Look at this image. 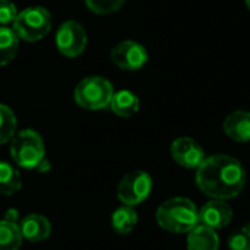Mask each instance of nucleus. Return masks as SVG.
I'll return each instance as SVG.
<instances>
[{"label": "nucleus", "mask_w": 250, "mask_h": 250, "mask_svg": "<svg viewBox=\"0 0 250 250\" xmlns=\"http://www.w3.org/2000/svg\"><path fill=\"white\" fill-rule=\"evenodd\" d=\"M19 48V38L13 28L0 26V66L10 63Z\"/></svg>", "instance_id": "obj_16"}, {"label": "nucleus", "mask_w": 250, "mask_h": 250, "mask_svg": "<svg viewBox=\"0 0 250 250\" xmlns=\"http://www.w3.org/2000/svg\"><path fill=\"white\" fill-rule=\"evenodd\" d=\"M170 152L173 160L188 170H196L207 158L204 148L192 138H177L171 144Z\"/></svg>", "instance_id": "obj_9"}, {"label": "nucleus", "mask_w": 250, "mask_h": 250, "mask_svg": "<svg viewBox=\"0 0 250 250\" xmlns=\"http://www.w3.org/2000/svg\"><path fill=\"white\" fill-rule=\"evenodd\" d=\"M4 221H9V223H15L18 224V211L16 209H9L6 211V215H4Z\"/></svg>", "instance_id": "obj_23"}, {"label": "nucleus", "mask_w": 250, "mask_h": 250, "mask_svg": "<svg viewBox=\"0 0 250 250\" xmlns=\"http://www.w3.org/2000/svg\"><path fill=\"white\" fill-rule=\"evenodd\" d=\"M18 226H19L22 239H25L28 242H32V243L44 242L51 234L50 221L44 215H40V214L26 215Z\"/></svg>", "instance_id": "obj_11"}, {"label": "nucleus", "mask_w": 250, "mask_h": 250, "mask_svg": "<svg viewBox=\"0 0 250 250\" xmlns=\"http://www.w3.org/2000/svg\"><path fill=\"white\" fill-rule=\"evenodd\" d=\"M22 240L18 224L4 220L0 221V250H19Z\"/></svg>", "instance_id": "obj_18"}, {"label": "nucleus", "mask_w": 250, "mask_h": 250, "mask_svg": "<svg viewBox=\"0 0 250 250\" xmlns=\"http://www.w3.org/2000/svg\"><path fill=\"white\" fill-rule=\"evenodd\" d=\"M220 237L217 230L204 224H198L188 233V250H218Z\"/></svg>", "instance_id": "obj_13"}, {"label": "nucleus", "mask_w": 250, "mask_h": 250, "mask_svg": "<svg viewBox=\"0 0 250 250\" xmlns=\"http://www.w3.org/2000/svg\"><path fill=\"white\" fill-rule=\"evenodd\" d=\"M196 185L211 199H233L239 196L248 182L242 163L230 155L218 154L207 157L196 168Z\"/></svg>", "instance_id": "obj_1"}, {"label": "nucleus", "mask_w": 250, "mask_h": 250, "mask_svg": "<svg viewBox=\"0 0 250 250\" xmlns=\"http://www.w3.org/2000/svg\"><path fill=\"white\" fill-rule=\"evenodd\" d=\"M22 186L19 171L9 163L0 161V195L10 196Z\"/></svg>", "instance_id": "obj_17"}, {"label": "nucleus", "mask_w": 250, "mask_h": 250, "mask_svg": "<svg viewBox=\"0 0 250 250\" xmlns=\"http://www.w3.org/2000/svg\"><path fill=\"white\" fill-rule=\"evenodd\" d=\"M86 42V31L78 21L63 22L56 32V47L66 57L75 59L82 54Z\"/></svg>", "instance_id": "obj_7"}, {"label": "nucleus", "mask_w": 250, "mask_h": 250, "mask_svg": "<svg viewBox=\"0 0 250 250\" xmlns=\"http://www.w3.org/2000/svg\"><path fill=\"white\" fill-rule=\"evenodd\" d=\"M224 132L236 142H250V113L236 110L224 120Z\"/></svg>", "instance_id": "obj_12"}, {"label": "nucleus", "mask_w": 250, "mask_h": 250, "mask_svg": "<svg viewBox=\"0 0 250 250\" xmlns=\"http://www.w3.org/2000/svg\"><path fill=\"white\" fill-rule=\"evenodd\" d=\"M110 108L119 117H132L139 110V98L136 94L127 89H122L113 94Z\"/></svg>", "instance_id": "obj_14"}, {"label": "nucleus", "mask_w": 250, "mask_h": 250, "mask_svg": "<svg viewBox=\"0 0 250 250\" xmlns=\"http://www.w3.org/2000/svg\"><path fill=\"white\" fill-rule=\"evenodd\" d=\"M229 248L230 250H250V224L230 236Z\"/></svg>", "instance_id": "obj_21"}, {"label": "nucleus", "mask_w": 250, "mask_h": 250, "mask_svg": "<svg viewBox=\"0 0 250 250\" xmlns=\"http://www.w3.org/2000/svg\"><path fill=\"white\" fill-rule=\"evenodd\" d=\"M10 157L21 168L32 170L45 158L44 141L38 132L32 129H23L12 138Z\"/></svg>", "instance_id": "obj_3"}, {"label": "nucleus", "mask_w": 250, "mask_h": 250, "mask_svg": "<svg viewBox=\"0 0 250 250\" xmlns=\"http://www.w3.org/2000/svg\"><path fill=\"white\" fill-rule=\"evenodd\" d=\"M246 6H248V9L250 10V0H246Z\"/></svg>", "instance_id": "obj_25"}, {"label": "nucleus", "mask_w": 250, "mask_h": 250, "mask_svg": "<svg viewBox=\"0 0 250 250\" xmlns=\"http://www.w3.org/2000/svg\"><path fill=\"white\" fill-rule=\"evenodd\" d=\"M152 190V179L146 171L136 170L126 174L119 186H117V196L122 204L127 207H136L142 204Z\"/></svg>", "instance_id": "obj_6"}, {"label": "nucleus", "mask_w": 250, "mask_h": 250, "mask_svg": "<svg viewBox=\"0 0 250 250\" xmlns=\"http://www.w3.org/2000/svg\"><path fill=\"white\" fill-rule=\"evenodd\" d=\"M51 29V15L42 6H31L18 13L13 31L19 40L34 42L44 38Z\"/></svg>", "instance_id": "obj_5"}, {"label": "nucleus", "mask_w": 250, "mask_h": 250, "mask_svg": "<svg viewBox=\"0 0 250 250\" xmlns=\"http://www.w3.org/2000/svg\"><path fill=\"white\" fill-rule=\"evenodd\" d=\"M158 226L174 234L192 231L199 224V209L188 198H171L163 202L155 214Z\"/></svg>", "instance_id": "obj_2"}, {"label": "nucleus", "mask_w": 250, "mask_h": 250, "mask_svg": "<svg viewBox=\"0 0 250 250\" xmlns=\"http://www.w3.org/2000/svg\"><path fill=\"white\" fill-rule=\"evenodd\" d=\"M16 4L10 0H0V25L6 26L9 23H13L18 16Z\"/></svg>", "instance_id": "obj_22"}, {"label": "nucleus", "mask_w": 250, "mask_h": 250, "mask_svg": "<svg viewBox=\"0 0 250 250\" xmlns=\"http://www.w3.org/2000/svg\"><path fill=\"white\" fill-rule=\"evenodd\" d=\"M111 60L122 70H139L148 63L146 48L136 41H122L111 48Z\"/></svg>", "instance_id": "obj_8"}, {"label": "nucleus", "mask_w": 250, "mask_h": 250, "mask_svg": "<svg viewBox=\"0 0 250 250\" xmlns=\"http://www.w3.org/2000/svg\"><path fill=\"white\" fill-rule=\"evenodd\" d=\"M113 94L114 89L108 79L103 76H88L76 85L73 97L79 107L95 111L108 107Z\"/></svg>", "instance_id": "obj_4"}, {"label": "nucleus", "mask_w": 250, "mask_h": 250, "mask_svg": "<svg viewBox=\"0 0 250 250\" xmlns=\"http://www.w3.org/2000/svg\"><path fill=\"white\" fill-rule=\"evenodd\" d=\"M16 123L13 110L4 104H0V145L12 141L16 133Z\"/></svg>", "instance_id": "obj_19"}, {"label": "nucleus", "mask_w": 250, "mask_h": 250, "mask_svg": "<svg viewBox=\"0 0 250 250\" xmlns=\"http://www.w3.org/2000/svg\"><path fill=\"white\" fill-rule=\"evenodd\" d=\"M233 220V208L223 199H211L199 209V224L218 230L227 227Z\"/></svg>", "instance_id": "obj_10"}, {"label": "nucleus", "mask_w": 250, "mask_h": 250, "mask_svg": "<svg viewBox=\"0 0 250 250\" xmlns=\"http://www.w3.org/2000/svg\"><path fill=\"white\" fill-rule=\"evenodd\" d=\"M37 170H38V171H41V173L48 171V170H50V161H48L47 158H44V160L37 166Z\"/></svg>", "instance_id": "obj_24"}, {"label": "nucleus", "mask_w": 250, "mask_h": 250, "mask_svg": "<svg viewBox=\"0 0 250 250\" xmlns=\"http://www.w3.org/2000/svg\"><path fill=\"white\" fill-rule=\"evenodd\" d=\"M138 224V214L133 207L123 205L117 208L111 215V227L119 234L130 233Z\"/></svg>", "instance_id": "obj_15"}, {"label": "nucleus", "mask_w": 250, "mask_h": 250, "mask_svg": "<svg viewBox=\"0 0 250 250\" xmlns=\"http://www.w3.org/2000/svg\"><path fill=\"white\" fill-rule=\"evenodd\" d=\"M85 3L97 15H111L125 4V0H85Z\"/></svg>", "instance_id": "obj_20"}]
</instances>
